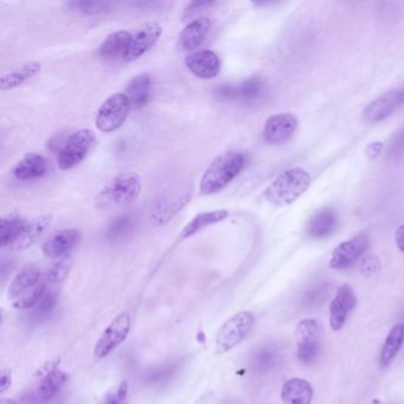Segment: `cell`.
<instances>
[{"instance_id":"obj_9","label":"cell","mask_w":404,"mask_h":404,"mask_svg":"<svg viewBox=\"0 0 404 404\" xmlns=\"http://www.w3.org/2000/svg\"><path fill=\"white\" fill-rule=\"evenodd\" d=\"M130 331L131 315L127 312H122L112 320V323L106 328L101 337L97 340L94 348V356L99 360L108 356L110 352L127 339Z\"/></svg>"},{"instance_id":"obj_42","label":"cell","mask_w":404,"mask_h":404,"mask_svg":"<svg viewBox=\"0 0 404 404\" xmlns=\"http://www.w3.org/2000/svg\"><path fill=\"white\" fill-rule=\"evenodd\" d=\"M368 404H383V402L380 400H377L376 398V400L370 401Z\"/></svg>"},{"instance_id":"obj_22","label":"cell","mask_w":404,"mask_h":404,"mask_svg":"<svg viewBox=\"0 0 404 404\" xmlns=\"http://www.w3.org/2000/svg\"><path fill=\"white\" fill-rule=\"evenodd\" d=\"M313 389L308 380L292 378L283 384L281 400L283 404H311Z\"/></svg>"},{"instance_id":"obj_21","label":"cell","mask_w":404,"mask_h":404,"mask_svg":"<svg viewBox=\"0 0 404 404\" xmlns=\"http://www.w3.org/2000/svg\"><path fill=\"white\" fill-rule=\"evenodd\" d=\"M133 36L128 31H117L106 37L99 49L100 56L106 60H117L122 57L125 60L126 55L130 50Z\"/></svg>"},{"instance_id":"obj_13","label":"cell","mask_w":404,"mask_h":404,"mask_svg":"<svg viewBox=\"0 0 404 404\" xmlns=\"http://www.w3.org/2000/svg\"><path fill=\"white\" fill-rule=\"evenodd\" d=\"M298 127V119L289 113L276 114L269 117L264 127L262 135L264 142L271 145H279L287 142Z\"/></svg>"},{"instance_id":"obj_3","label":"cell","mask_w":404,"mask_h":404,"mask_svg":"<svg viewBox=\"0 0 404 404\" xmlns=\"http://www.w3.org/2000/svg\"><path fill=\"white\" fill-rule=\"evenodd\" d=\"M311 185V174L301 167H293L280 174L266 190L268 202L276 206L289 205L300 199Z\"/></svg>"},{"instance_id":"obj_30","label":"cell","mask_w":404,"mask_h":404,"mask_svg":"<svg viewBox=\"0 0 404 404\" xmlns=\"http://www.w3.org/2000/svg\"><path fill=\"white\" fill-rule=\"evenodd\" d=\"M73 268V259L67 255L65 258H61L57 262L53 263L51 268L47 273V280L48 283H61L65 281L70 271Z\"/></svg>"},{"instance_id":"obj_24","label":"cell","mask_w":404,"mask_h":404,"mask_svg":"<svg viewBox=\"0 0 404 404\" xmlns=\"http://www.w3.org/2000/svg\"><path fill=\"white\" fill-rule=\"evenodd\" d=\"M229 217V212L226 210L205 211L202 214H196L190 222L187 223L182 233L179 235V239H190L194 235L197 234L208 226H214L216 223L222 222Z\"/></svg>"},{"instance_id":"obj_10","label":"cell","mask_w":404,"mask_h":404,"mask_svg":"<svg viewBox=\"0 0 404 404\" xmlns=\"http://www.w3.org/2000/svg\"><path fill=\"white\" fill-rule=\"evenodd\" d=\"M192 197V187L186 186L184 189H177L162 196L154 203L151 217L159 226H164L174 219V216L187 205Z\"/></svg>"},{"instance_id":"obj_1","label":"cell","mask_w":404,"mask_h":404,"mask_svg":"<svg viewBox=\"0 0 404 404\" xmlns=\"http://www.w3.org/2000/svg\"><path fill=\"white\" fill-rule=\"evenodd\" d=\"M47 275L35 264L23 268L8 286V299L17 310H28L36 306L47 289Z\"/></svg>"},{"instance_id":"obj_5","label":"cell","mask_w":404,"mask_h":404,"mask_svg":"<svg viewBox=\"0 0 404 404\" xmlns=\"http://www.w3.org/2000/svg\"><path fill=\"white\" fill-rule=\"evenodd\" d=\"M254 325L255 315L251 312H239L233 315L223 323L216 335L214 353L223 355L236 348L249 335Z\"/></svg>"},{"instance_id":"obj_8","label":"cell","mask_w":404,"mask_h":404,"mask_svg":"<svg viewBox=\"0 0 404 404\" xmlns=\"http://www.w3.org/2000/svg\"><path fill=\"white\" fill-rule=\"evenodd\" d=\"M321 339L323 332L319 323L313 319L301 320L295 330L298 358L305 364L315 362L321 351Z\"/></svg>"},{"instance_id":"obj_11","label":"cell","mask_w":404,"mask_h":404,"mask_svg":"<svg viewBox=\"0 0 404 404\" xmlns=\"http://www.w3.org/2000/svg\"><path fill=\"white\" fill-rule=\"evenodd\" d=\"M60 363H61V358H56V360H50L42 367L40 370L41 382L36 389L37 400L41 402H49L53 400L68 380L67 373L58 368Z\"/></svg>"},{"instance_id":"obj_39","label":"cell","mask_w":404,"mask_h":404,"mask_svg":"<svg viewBox=\"0 0 404 404\" xmlns=\"http://www.w3.org/2000/svg\"><path fill=\"white\" fill-rule=\"evenodd\" d=\"M127 392H128V384L126 380H124L121 384H120V387L117 389V394H115V396H117V400L120 401V402H124L126 400V396H127Z\"/></svg>"},{"instance_id":"obj_14","label":"cell","mask_w":404,"mask_h":404,"mask_svg":"<svg viewBox=\"0 0 404 404\" xmlns=\"http://www.w3.org/2000/svg\"><path fill=\"white\" fill-rule=\"evenodd\" d=\"M162 28L157 22H149L142 25L133 36L131 43L130 50L126 55L127 62L135 61L137 58L149 53L154 45L157 44L159 38L162 36Z\"/></svg>"},{"instance_id":"obj_35","label":"cell","mask_w":404,"mask_h":404,"mask_svg":"<svg viewBox=\"0 0 404 404\" xmlns=\"http://www.w3.org/2000/svg\"><path fill=\"white\" fill-rule=\"evenodd\" d=\"M404 153V128L398 131L395 137H392V142L389 145V157L398 158Z\"/></svg>"},{"instance_id":"obj_32","label":"cell","mask_w":404,"mask_h":404,"mask_svg":"<svg viewBox=\"0 0 404 404\" xmlns=\"http://www.w3.org/2000/svg\"><path fill=\"white\" fill-rule=\"evenodd\" d=\"M237 88V99H242L246 101H253L262 94L263 82L259 77H251L239 85Z\"/></svg>"},{"instance_id":"obj_20","label":"cell","mask_w":404,"mask_h":404,"mask_svg":"<svg viewBox=\"0 0 404 404\" xmlns=\"http://www.w3.org/2000/svg\"><path fill=\"white\" fill-rule=\"evenodd\" d=\"M211 28V21L206 17H199L190 22L179 36V48L184 51H190L202 44Z\"/></svg>"},{"instance_id":"obj_2","label":"cell","mask_w":404,"mask_h":404,"mask_svg":"<svg viewBox=\"0 0 404 404\" xmlns=\"http://www.w3.org/2000/svg\"><path fill=\"white\" fill-rule=\"evenodd\" d=\"M247 164V157L239 151H230L216 158L201 179L203 194H217L229 185Z\"/></svg>"},{"instance_id":"obj_29","label":"cell","mask_w":404,"mask_h":404,"mask_svg":"<svg viewBox=\"0 0 404 404\" xmlns=\"http://www.w3.org/2000/svg\"><path fill=\"white\" fill-rule=\"evenodd\" d=\"M404 342V325L403 323H396L392 326L389 332L387 339L384 342L382 352H380V365L388 367L392 363V360L396 357L400 351L401 346Z\"/></svg>"},{"instance_id":"obj_33","label":"cell","mask_w":404,"mask_h":404,"mask_svg":"<svg viewBox=\"0 0 404 404\" xmlns=\"http://www.w3.org/2000/svg\"><path fill=\"white\" fill-rule=\"evenodd\" d=\"M69 6L77 12L87 13V15H97V13L107 12L110 10V3L105 1H71Z\"/></svg>"},{"instance_id":"obj_38","label":"cell","mask_w":404,"mask_h":404,"mask_svg":"<svg viewBox=\"0 0 404 404\" xmlns=\"http://www.w3.org/2000/svg\"><path fill=\"white\" fill-rule=\"evenodd\" d=\"M395 239H396V244L398 249L404 253V224L397 228Z\"/></svg>"},{"instance_id":"obj_19","label":"cell","mask_w":404,"mask_h":404,"mask_svg":"<svg viewBox=\"0 0 404 404\" xmlns=\"http://www.w3.org/2000/svg\"><path fill=\"white\" fill-rule=\"evenodd\" d=\"M49 162L42 154L28 153L13 167L15 178L22 182L40 179L48 174Z\"/></svg>"},{"instance_id":"obj_12","label":"cell","mask_w":404,"mask_h":404,"mask_svg":"<svg viewBox=\"0 0 404 404\" xmlns=\"http://www.w3.org/2000/svg\"><path fill=\"white\" fill-rule=\"evenodd\" d=\"M357 305V298L351 286L343 285L338 288L335 299L330 305V325L333 331H339L343 328L348 315Z\"/></svg>"},{"instance_id":"obj_23","label":"cell","mask_w":404,"mask_h":404,"mask_svg":"<svg viewBox=\"0 0 404 404\" xmlns=\"http://www.w3.org/2000/svg\"><path fill=\"white\" fill-rule=\"evenodd\" d=\"M53 222V217L50 214H44L38 219H35L31 222H28L21 236L18 237L16 242L13 243L11 249L15 251H25L36 243L37 239L44 234V231L48 229Z\"/></svg>"},{"instance_id":"obj_18","label":"cell","mask_w":404,"mask_h":404,"mask_svg":"<svg viewBox=\"0 0 404 404\" xmlns=\"http://www.w3.org/2000/svg\"><path fill=\"white\" fill-rule=\"evenodd\" d=\"M185 65L191 73L203 80H212L221 71L219 57L211 50L191 53L185 57Z\"/></svg>"},{"instance_id":"obj_34","label":"cell","mask_w":404,"mask_h":404,"mask_svg":"<svg viewBox=\"0 0 404 404\" xmlns=\"http://www.w3.org/2000/svg\"><path fill=\"white\" fill-rule=\"evenodd\" d=\"M214 4H216L214 1H192V3L186 6L185 11L183 13L182 19L184 22L190 23V21L192 22L199 18V16L203 11L209 10Z\"/></svg>"},{"instance_id":"obj_36","label":"cell","mask_w":404,"mask_h":404,"mask_svg":"<svg viewBox=\"0 0 404 404\" xmlns=\"http://www.w3.org/2000/svg\"><path fill=\"white\" fill-rule=\"evenodd\" d=\"M11 383H12L11 372H10V370H6V369H4V370L1 371V380H0V392H6V390H8L10 387H11Z\"/></svg>"},{"instance_id":"obj_27","label":"cell","mask_w":404,"mask_h":404,"mask_svg":"<svg viewBox=\"0 0 404 404\" xmlns=\"http://www.w3.org/2000/svg\"><path fill=\"white\" fill-rule=\"evenodd\" d=\"M338 219L335 211L331 209L321 210L312 217L308 224V233L314 239H323L336 230Z\"/></svg>"},{"instance_id":"obj_17","label":"cell","mask_w":404,"mask_h":404,"mask_svg":"<svg viewBox=\"0 0 404 404\" xmlns=\"http://www.w3.org/2000/svg\"><path fill=\"white\" fill-rule=\"evenodd\" d=\"M369 239L365 235L340 243L332 253L330 266L333 269H342L351 266L368 249Z\"/></svg>"},{"instance_id":"obj_28","label":"cell","mask_w":404,"mask_h":404,"mask_svg":"<svg viewBox=\"0 0 404 404\" xmlns=\"http://www.w3.org/2000/svg\"><path fill=\"white\" fill-rule=\"evenodd\" d=\"M28 224V221L18 216V214H11L8 217L1 219L0 222V246L1 247H12L13 243L16 242L18 237Z\"/></svg>"},{"instance_id":"obj_7","label":"cell","mask_w":404,"mask_h":404,"mask_svg":"<svg viewBox=\"0 0 404 404\" xmlns=\"http://www.w3.org/2000/svg\"><path fill=\"white\" fill-rule=\"evenodd\" d=\"M131 108L132 105L125 93L110 95L97 112V128L105 133L119 130L125 124Z\"/></svg>"},{"instance_id":"obj_37","label":"cell","mask_w":404,"mask_h":404,"mask_svg":"<svg viewBox=\"0 0 404 404\" xmlns=\"http://www.w3.org/2000/svg\"><path fill=\"white\" fill-rule=\"evenodd\" d=\"M382 150H383V144L382 142H372L371 145L369 146L368 150H367V154H368L370 159H375V158L380 155Z\"/></svg>"},{"instance_id":"obj_31","label":"cell","mask_w":404,"mask_h":404,"mask_svg":"<svg viewBox=\"0 0 404 404\" xmlns=\"http://www.w3.org/2000/svg\"><path fill=\"white\" fill-rule=\"evenodd\" d=\"M57 305V295L55 292L47 291L36 306L33 308V318L36 321L47 319L53 313Z\"/></svg>"},{"instance_id":"obj_25","label":"cell","mask_w":404,"mask_h":404,"mask_svg":"<svg viewBox=\"0 0 404 404\" xmlns=\"http://www.w3.org/2000/svg\"><path fill=\"white\" fill-rule=\"evenodd\" d=\"M151 88H152V80L149 74H139L132 78L127 85L125 93L132 107L139 108L145 106L150 100Z\"/></svg>"},{"instance_id":"obj_26","label":"cell","mask_w":404,"mask_h":404,"mask_svg":"<svg viewBox=\"0 0 404 404\" xmlns=\"http://www.w3.org/2000/svg\"><path fill=\"white\" fill-rule=\"evenodd\" d=\"M42 65L40 62H28L22 65L21 68L13 70L11 73L5 74L0 80L1 90H11L24 85L30 78L41 73Z\"/></svg>"},{"instance_id":"obj_15","label":"cell","mask_w":404,"mask_h":404,"mask_svg":"<svg viewBox=\"0 0 404 404\" xmlns=\"http://www.w3.org/2000/svg\"><path fill=\"white\" fill-rule=\"evenodd\" d=\"M81 241V234L76 229H63L50 235L42 246V251L50 259H61L73 251Z\"/></svg>"},{"instance_id":"obj_16","label":"cell","mask_w":404,"mask_h":404,"mask_svg":"<svg viewBox=\"0 0 404 404\" xmlns=\"http://www.w3.org/2000/svg\"><path fill=\"white\" fill-rule=\"evenodd\" d=\"M403 103L404 90H392L369 103L368 107L364 110V119L371 124L382 121L390 117Z\"/></svg>"},{"instance_id":"obj_6","label":"cell","mask_w":404,"mask_h":404,"mask_svg":"<svg viewBox=\"0 0 404 404\" xmlns=\"http://www.w3.org/2000/svg\"><path fill=\"white\" fill-rule=\"evenodd\" d=\"M95 142V135L94 132L90 128L76 131L73 134H70L65 144L58 151V167L61 170H70L87 157L90 149L93 147Z\"/></svg>"},{"instance_id":"obj_40","label":"cell","mask_w":404,"mask_h":404,"mask_svg":"<svg viewBox=\"0 0 404 404\" xmlns=\"http://www.w3.org/2000/svg\"><path fill=\"white\" fill-rule=\"evenodd\" d=\"M106 404H121V402L117 400V396H115V395H113V396H110V398L107 400Z\"/></svg>"},{"instance_id":"obj_41","label":"cell","mask_w":404,"mask_h":404,"mask_svg":"<svg viewBox=\"0 0 404 404\" xmlns=\"http://www.w3.org/2000/svg\"><path fill=\"white\" fill-rule=\"evenodd\" d=\"M1 404H18L16 401L10 400V398H5V400L1 401Z\"/></svg>"},{"instance_id":"obj_4","label":"cell","mask_w":404,"mask_h":404,"mask_svg":"<svg viewBox=\"0 0 404 404\" xmlns=\"http://www.w3.org/2000/svg\"><path fill=\"white\" fill-rule=\"evenodd\" d=\"M142 192V178L135 172L120 174L97 194L96 204L102 209L126 208L133 204Z\"/></svg>"}]
</instances>
